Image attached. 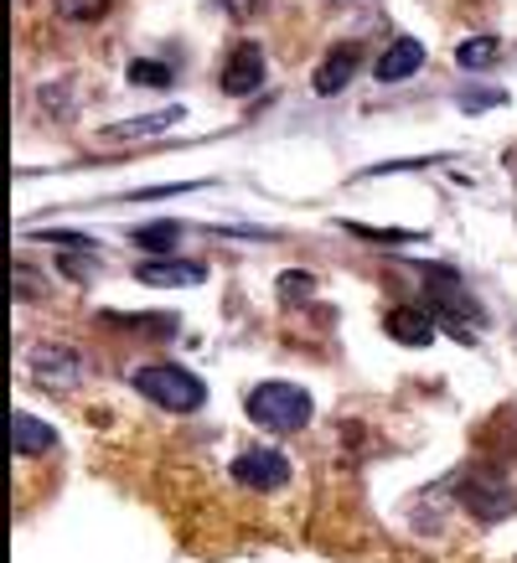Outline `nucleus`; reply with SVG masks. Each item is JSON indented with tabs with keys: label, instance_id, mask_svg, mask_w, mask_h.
Returning a JSON list of instances; mask_svg holds the SVG:
<instances>
[{
	"label": "nucleus",
	"instance_id": "11",
	"mask_svg": "<svg viewBox=\"0 0 517 563\" xmlns=\"http://www.w3.org/2000/svg\"><path fill=\"white\" fill-rule=\"evenodd\" d=\"M465 501H471L486 522H497V517L513 512V492H507V486H486V481H471V486H465Z\"/></svg>",
	"mask_w": 517,
	"mask_h": 563
},
{
	"label": "nucleus",
	"instance_id": "7",
	"mask_svg": "<svg viewBox=\"0 0 517 563\" xmlns=\"http://www.w3.org/2000/svg\"><path fill=\"white\" fill-rule=\"evenodd\" d=\"M425 68V47L414 42V36H398L394 47L378 57V84H404L414 73Z\"/></svg>",
	"mask_w": 517,
	"mask_h": 563
},
{
	"label": "nucleus",
	"instance_id": "2",
	"mask_svg": "<svg viewBox=\"0 0 517 563\" xmlns=\"http://www.w3.org/2000/svg\"><path fill=\"white\" fill-rule=\"evenodd\" d=\"M243 409H249V419H254L258 429L290 434V429L310 424V393L295 388V383H258V388L243 398Z\"/></svg>",
	"mask_w": 517,
	"mask_h": 563
},
{
	"label": "nucleus",
	"instance_id": "4",
	"mask_svg": "<svg viewBox=\"0 0 517 563\" xmlns=\"http://www.w3.org/2000/svg\"><path fill=\"white\" fill-rule=\"evenodd\" d=\"M258 84H264V52H258V42H233V52L223 63V93L249 99V93H258Z\"/></svg>",
	"mask_w": 517,
	"mask_h": 563
},
{
	"label": "nucleus",
	"instance_id": "17",
	"mask_svg": "<svg viewBox=\"0 0 517 563\" xmlns=\"http://www.w3.org/2000/svg\"><path fill=\"white\" fill-rule=\"evenodd\" d=\"M103 5H109V0H57V16H68V21H94V16H103Z\"/></svg>",
	"mask_w": 517,
	"mask_h": 563
},
{
	"label": "nucleus",
	"instance_id": "1",
	"mask_svg": "<svg viewBox=\"0 0 517 563\" xmlns=\"http://www.w3.org/2000/svg\"><path fill=\"white\" fill-rule=\"evenodd\" d=\"M135 393H145L151 404L172 413H197L207 404V388L202 377H191L187 367H176V362H151V367H135Z\"/></svg>",
	"mask_w": 517,
	"mask_h": 563
},
{
	"label": "nucleus",
	"instance_id": "3",
	"mask_svg": "<svg viewBox=\"0 0 517 563\" xmlns=\"http://www.w3.org/2000/svg\"><path fill=\"white\" fill-rule=\"evenodd\" d=\"M233 481L249 486V492H275V486L290 481V461L279 450H243L239 461H233Z\"/></svg>",
	"mask_w": 517,
	"mask_h": 563
},
{
	"label": "nucleus",
	"instance_id": "6",
	"mask_svg": "<svg viewBox=\"0 0 517 563\" xmlns=\"http://www.w3.org/2000/svg\"><path fill=\"white\" fill-rule=\"evenodd\" d=\"M140 285H155V290H166V285H202L207 269L202 264H191V258H145L135 269Z\"/></svg>",
	"mask_w": 517,
	"mask_h": 563
},
{
	"label": "nucleus",
	"instance_id": "15",
	"mask_svg": "<svg viewBox=\"0 0 517 563\" xmlns=\"http://www.w3.org/2000/svg\"><path fill=\"white\" fill-rule=\"evenodd\" d=\"M502 103H507V93H502V88H471V93H461L465 114H486V109H502Z\"/></svg>",
	"mask_w": 517,
	"mask_h": 563
},
{
	"label": "nucleus",
	"instance_id": "10",
	"mask_svg": "<svg viewBox=\"0 0 517 563\" xmlns=\"http://www.w3.org/2000/svg\"><path fill=\"white\" fill-rule=\"evenodd\" d=\"M52 444H57L52 424H42L32 413H11V450H16V455H42Z\"/></svg>",
	"mask_w": 517,
	"mask_h": 563
},
{
	"label": "nucleus",
	"instance_id": "13",
	"mask_svg": "<svg viewBox=\"0 0 517 563\" xmlns=\"http://www.w3.org/2000/svg\"><path fill=\"white\" fill-rule=\"evenodd\" d=\"M176 120H182V109H161V114H145V120L109 124V130H103V140H145V135H155V130H172Z\"/></svg>",
	"mask_w": 517,
	"mask_h": 563
},
{
	"label": "nucleus",
	"instance_id": "5",
	"mask_svg": "<svg viewBox=\"0 0 517 563\" xmlns=\"http://www.w3.org/2000/svg\"><path fill=\"white\" fill-rule=\"evenodd\" d=\"M32 377L42 388H73V383L84 377V362H78V352H68V346H36Z\"/></svg>",
	"mask_w": 517,
	"mask_h": 563
},
{
	"label": "nucleus",
	"instance_id": "16",
	"mask_svg": "<svg viewBox=\"0 0 517 563\" xmlns=\"http://www.w3.org/2000/svg\"><path fill=\"white\" fill-rule=\"evenodd\" d=\"M130 84H151V88H166L172 84V68H161V63H130Z\"/></svg>",
	"mask_w": 517,
	"mask_h": 563
},
{
	"label": "nucleus",
	"instance_id": "19",
	"mask_svg": "<svg viewBox=\"0 0 517 563\" xmlns=\"http://www.w3.org/2000/svg\"><path fill=\"white\" fill-rule=\"evenodd\" d=\"M218 5H223L228 16H254V11L264 5V0H218Z\"/></svg>",
	"mask_w": 517,
	"mask_h": 563
},
{
	"label": "nucleus",
	"instance_id": "8",
	"mask_svg": "<svg viewBox=\"0 0 517 563\" xmlns=\"http://www.w3.org/2000/svg\"><path fill=\"white\" fill-rule=\"evenodd\" d=\"M388 336L394 342H404V346H430V336H435V321H430V310H419V306H398V310H388Z\"/></svg>",
	"mask_w": 517,
	"mask_h": 563
},
{
	"label": "nucleus",
	"instance_id": "9",
	"mask_svg": "<svg viewBox=\"0 0 517 563\" xmlns=\"http://www.w3.org/2000/svg\"><path fill=\"white\" fill-rule=\"evenodd\" d=\"M352 78H358V47H337L327 63L316 68V93H327L331 99V93H342Z\"/></svg>",
	"mask_w": 517,
	"mask_h": 563
},
{
	"label": "nucleus",
	"instance_id": "14",
	"mask_svg": "<svg viewBox=\"0 0 517 563\" xmlns=\"http://www.w3.org/2000/svg\"><path fill=\"white\" fill-rule=\"evenodd\" d=\"M130 239H135V249H145V254H172L176 239H182V222H151V228H135Z\"/></svg>",
	"mask_w": 517,
	"mask_h": 563
},
{
	"label": "nucleus",
	"instance_id": "12",
	"mask_svg": "<svg viewBox=\"0 0 517 563\" xmlns=\"http://www.w3.org/2000/svg\"><path fill=\"white\" fill-rule=\"evenodd\" d=\"M497 57H502V42H497V36H465L461 47H455V63H461L465 73L497 68Z\"/></svg>",
	"mask_w": 517,
	"mask_h": 563
},
{
	"label": "nucleus",
	"instance_id": "18",
	"mask_svg": "<svg viewBox=\"0 0 517 563\" xmlns=\"http://www.w3.org/2000/svg\"><path fill=\"white\" fill-rule=\"evenodd\" d=\"M310 290H316V279H310V274H285V279H279V295H285V300H295V295L306 300Z\"/></svg>",
	"mask_w": 517,
	"mask_h": 563
}]
</instances>
